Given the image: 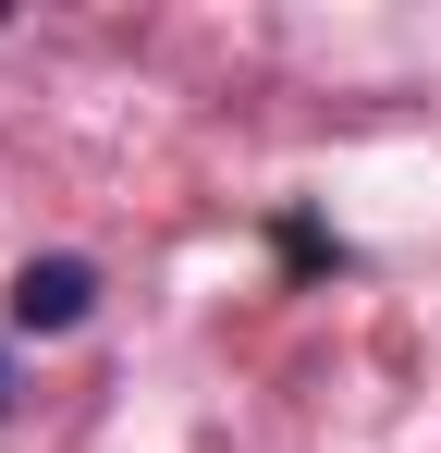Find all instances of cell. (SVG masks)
Returning <instances> with one entry per match:
<instances>
[{
	"label": "cell",
	"mask_w": 441,
	"mask_h": 453,
	"mask_svg": "<svg viewBox=\"0 0 441 453\" xmlns=\"http://www.w3.org/2000/svg\"><path fill=\"white\" fill-rule=\"evenodd\" d=\"M0 306H12V331H74V319L98 306V270H86V257H25Z\"/></svg>",
	"instance_id": "1"
}]
</instances>
